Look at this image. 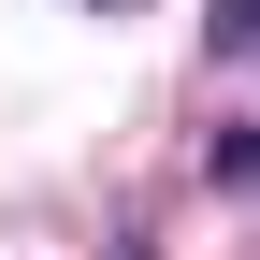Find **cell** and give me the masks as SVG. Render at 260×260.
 Masks as SVG:
<instances>
[{
	"mask_svg": "<svg viewBox=\"0 0 260 260\" xmlns=\"http://www.w3.org/2000/svg\"><path fill=\"white\" fill-rule=\"evenodd\" d=\"M217 44H260V0H217Z\"/></svg>",
	"mask_w": 260,
	"mask_h": 260,
	"instance_id": "cell-2",
	"label": "cell"
},
{
	"mask_svg": "<svg viewBox=\"0 0 260 260\" xmlns=\"http://www.w3.org/2000/svg\"><path fill=\"white\" fill-rule=\"evenodd\" d=\"M217 174H232V188H260V130H217Z\"/></svg>",
	"mask_w": 260,
	"mask_h": 260,
	"instance_id": "cell-1",
	"label": "cell"
}]
</instances>
